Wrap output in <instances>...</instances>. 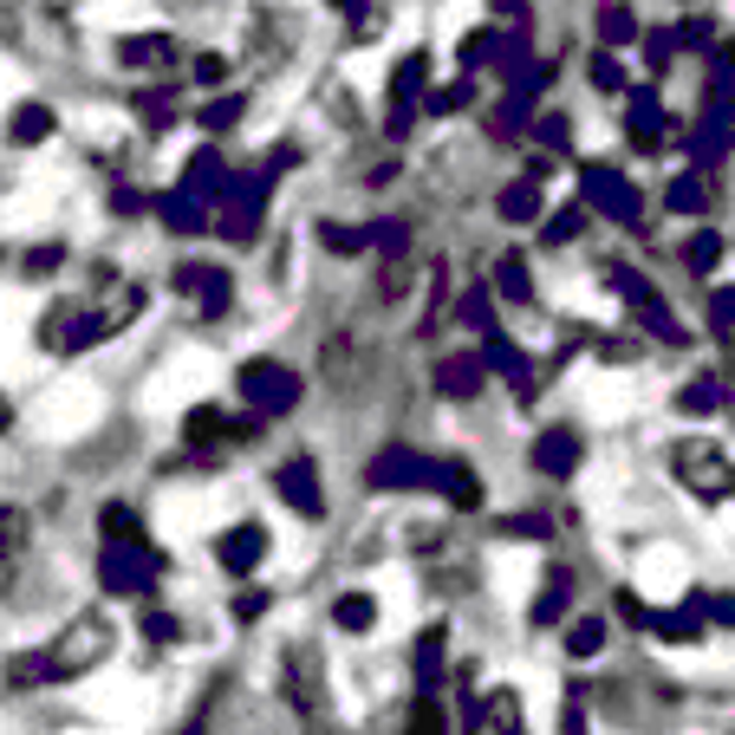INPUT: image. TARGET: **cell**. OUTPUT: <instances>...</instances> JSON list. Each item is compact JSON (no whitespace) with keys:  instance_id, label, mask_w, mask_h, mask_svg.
<instances>
[{"instance_id":"6da1fadb","label":"cell","mask_w":735,"mask_h":735,"mask_svg":"<svg viewBox=\"0 0 735 735\" xmlns=\"http://www.w3.org/2000/svg\"><path fill=\"white\" fill-rule=\"evenodd\" d=\"M670 475H677V489H690L696 502H729L735 495L729 449L710 442V437H677L670 442Z\"/></svg>"},{"instance_id":"7a4b0ae2","label":"cell","mask_w":735,"mask_h":735,"mask_svg":"<svg viewBox=\"0 0 735 735\" xmlns=\"http://www.w3.org/2000/svg\"><path fill=\"white\" fill-rule=\"evenodd\" d=\"M118 651V625L105 618V612H78L73 625L46 645V658H53V677H85V670H98V663Z\"/></svg>"},{"instance_id":"3957f363","label":"cell","mask_w":735,"mask_h":735,"mask_svg":"<svg viewBox=\"0 0 735 735\" xmlns=\"http://www.w3.org/2000/svg\"><path fill=\"white\" fill-rule=\"evenodd\" d=\"M281 690L299 716H326V677H319V651L312 645H287L281 658Z\"/></svg>"},{"instance_id":"277c9868","label":"cell","mask_w":735,"mask_h":735,"mask_svg":"<svg viewBox=\"0 0 735 735\" xmlns=\"http://www.w3.org/2000/svg\"><path fill=\"white\" fill-rule=\"evenodd\" d=\"M241 397H248L254 410H287L299 397V377L287 365H274V359H248V365H241Z\"/></svg>"},{"instance_id":"5b68a950","label":"cell","mask_w":735,"mask_h":735,"mask_svg":"<svg viewBox=\"0 0 735 735\" xmlns=\"http://www.w3.org/2000/svg\"><path fill=\"white\" fill-rule=\"evenodd\" d=\"M371 489H442V462H424L410 449H384L371 456Z\"/></svg>"},{"instance_id":"8992f818","label":"cell","mask_w":735,"mask_h":735,"mask_svg":"<svg viewBox=\"0 0 735 735\" xmlns=\"http://www.w3.org/2000/svg\"><path fill=\"white\" fill-rule=\"evenodd\" d=\"M580 189H586L592 202L605 209L612 221H625V228H638V189L618 176V169H605V163H592L586 176H580Z\"/></svg>"},{"instance_id":"52a82bcc","label":"cell","mask_w":735,"mask_h":735,"mask_svg":"<svg viewBox=\"0 0 735 735\" xmlns=\"http://www.w3.org/2000/svg\"><path fill=\"white\" fill-rule=\"evenodd\" d=\"M274 489H281V502L299 508L306 520L326 515V489H319V475H312V462H306V456H294V462H281V469H274Z\"/></svg>"},{"instance_id":"ba28073f","label":"cell","mask_w":735,"mask_h":735,"mask_svg":"<svg viewBox=\"0 0 735 735\" xmlns=\"http://www.w3.org/2000/svg\"><path fill=\"white\" fill-rule=\"evenodd\" d=\"M424 73H430V53H410V59L391 73V138L410 131V105H424V98H417V91H424Z\"/></svg>"},{"instance_id":"9c48e42d","label":"cell","mask_w":735,"mask_h":735,"mask_svg":"<svg viewBox=\"0 0 735 735\" xmlns=\"http://www.w3.org/2000/svg\"><path fill=\"white\" fill-rule=\"evenodd\" d=\"M462 723H469V729H495V735H508V729H520V696H515V690H489V696H469V703H462Z\"/></svg>"},{"instance_id":"30bf717a","label":"cell","mask_w":735,"mask_h":735,"mask_svg":"<svg viewBox=\"0 0 735 735\" xmlns=\"http://www.w3.org/2000/svg\"><path fill=\"white\" fill-rule=\"evenodd\" d=\"M261 553H267V527H254V520H241L234 534H221L216 540V560L228 567V573H254Z\"/></svg>"},{"instance_id":"8fae6325","label":"cell","mask_w":735,"mask_h":735,"mask_svg":"<svg viewBox=\"0 0 735 735\" xmlns=\"http://www.w3.org/2000/svg\"><path fill=\"white\" fill-rule=\"evenodd\" d=\"M176 294H196V299H202V319H221L234 287H228V274H221V267H183V274H176Z\"/></svg>"},{"instance_id":"7c38bea8","label":"cell","mask_w":735,"mask_h":735,"mask_svg":"<svg viewBox=\"0 0 735 735\" xmlns=\"http://www.w3.org/2000/svg\"><path fill=\"white\" fill-rule=\"evenodd\" d=\"M118 66H131V73L176 66V40H169V33H131V40H118Z\"/></svg>"},{"instance_id":"4fadbf2b","label":"cell","mask_w":735,"mask_h":735,"mask_svg":"<svg viewBox=\"0 0 735 735\" xmlns=\"http://www.w3.org/2000/svg\"><path fill=\"white\" fill-rule=\"evenodd\" d=\"M612 287H618V294H625V299H632V306H638V319H645V326H651L658 339H683V332H677V326L663 319V299L651 294V287H645L638 274H625V267H618V274H612Z\"/></svg>"},{"instance_id":"5bb4252c","label":"cell","mask_w":735,"mask_h":735,"mask_svg":"<svg viewBox=\"0 0 735 735\" xmlns=\"http://www.w3.org/2000/svg\"><path fill=\"white\" fill-rule=\"evenodd\" d=\"M573 462H580V437L573 430H547L534 442V469L540 475H573Z\"/></svg>"},{"instance_id":"9a60e30c","label":"cell","mask_w":735,"mask_h":735,"mask_svg":"<svg viewBox=\"0 0 735 735\" xmlns=\"http://www.w3.org/2000/svg\"><path fill=\"white\" fill-rule=\"evenodd\" d=\"M183 437L189 442H228V437H254V417H221V410H189V424H183Z\"/></svg>"},{"instance_id":"2e32d148","label":"cell","mask_w":735,"mask_h":735,"mask_svg":"<svg viewBox=\"0 0 735 735\" xmlns=\"http://www.w3.org/2000/svg\"><path fill=\"white\" fill-rule=\"evenodd\" d=\"M482 359H475V352H462V359H442V371H437V391L442 397H475V391H482Z\"/></svg>"},{"instance_id":"e0dca14e","label":"cell","mask_w":735,"mask_h":735,"mask_svg":"<svg viewBox=\"0 0 735 735\" xmlns=\"http://www.w3.org/2000/svg\"><path fill=\"white\" fill-rule=\"evenodd\" d=\"M332 625H339L345 638H365L371 625H377V599H371V592H345V599L332 605Z\"/></svg>"},{"instance_id":"ac0fdd59","label":"cell","mask_w":735,"mask_h":735,"mask_svg":"<svg viewBox=\"0 0 735 735\" xmlns=\"http://www.w3.org/2000/svg\"><path fill=\"white\" fill-rule=\"evenodd\" d=\"M495 209H502V221H534V216H540V176H534V169H527V176H520V183H508V189H502V202H495Z\"/></svg>"},{"instance_id":"d6986e66","label":"cell","mask_w":735,"mask_h":735,"mask_svg":"<svg viewBox=\"0 0 735 735\" xmlns=\"http://www.w3.org/2000/svg\"><path fill=\"white\" fill-rule=\"evenodd\" d=\"M495 287L515 299V306H527V299H534V281H527V254H502V261H495Z\"/></svg>"},{"instance_id":"ffe728a7","label":"cell","mask_w":735,"mask_h":735,"mask_svg":"<svg viewBox=\"0 0 735 735\" xmlns=\"http://www.w3.org/2000/svg\"><path fill=\"white\" fill-rule=\"evenodd\" d=\"M462 73H475V66H495L502 59V33H489V26H475V33H462Z\"/></svg>"},{"instance_id":"44dd1931","label":"cell","mask_w":735,"mask_h":735,"mask_svg":"<svg viewBox=\"0 0 735 735\" xmlns=\"http://www.w3.org/2000/svg\"><path fill=\"white\" fill-rule=\"evenodd\" d=\"M599 40H605V46H625V40H638V20H632V7L605 0V7H599Z\"/></svg>"},{"instance_id":"7402d4cb","label":"cell","mask_w":735,"mask_h":735,"mask_svg":"<svg viewBox=\"0 0 735 735\" xmlns=\"http://www.w3.org/2000/svg\"><path fill=\"white\" fill-rule=\"evenodd\" d=\"M319 241H326L332 254H365V248H377L371 228H339V221H319Z\"/></svg>"},{"instance_id":"603a6c76","label":"cell","mask_w":735,"mask_h":735,"mask_svg":"<svg viewBox=\"0 0 735 735\" xmlns=\"http://www.w3.org/2000/svg\"><path fill=\"white\" fill-rule=\"evenodd\" d=\"M46 131H53V111H46V105H20V111H13V144H40Z\"/></svg>"},{"instance_id":"cb8c5ba5","label":"cell","mask_w":735,"mask_h":735,"mask_svg":"<svg viewBox=\"0 0 735 735\" xmlns=\"http://www.w3.org/2000/svg\"><path fill=\"white\" fill-rule=\"evenodd\" d=\"M138 118H144L150 131L176 124V91H138Z\"/></svg>"},{"instance_id":"d4e9b609","label":"cell","mask_w":735,"mask_h":735,"mask_svg":"<svg viewBox=\"0 0 735 735\" xmlns=\"http://www.w3.org/2000/svg\"><path fill=\"white\" fill-rule=\"evenodd\" d=\"M417 677H424V690L442 677V625H430V632L417 638Z\"/></svg>"},{"instance_id":"484cf974","label":"cell","mask_w":735,"mask_h":735,"mask_svg":"<svg viewBox=\"0 0 735 735\" xmlns=\"http://www.w3.org/2000/svg\"><path fill=\"white\" fill-rule=\"evenodd\" d=\"M98 520H105V540H144V527H138V515H131L124 502H105Z\"/></svg>"},{"instance_id":"4316f807","label":"cell","mask_w":735,"mask_h":735,"mask_svg":"<svg viewBox=\"0 0 735 735\" xmlns=\"http://www.w3.org/2000/svg\"><path fill=\"white\" fill-rule=\"evenodd\" d=\"M599 645H605V625H599V618H573V632H567V651H573V658H592Z\"/></svg>"},{"instance_id":"83f0119b","label":"cell","mask_w":735,"mask_h":735,"mask_svg":"<svg viewBox=\"0 0 735 735\" xmlns=\"http://www.w3.org/2000/svg\"><path fill=\"white\" fill-rule=\"evenodd\" d=\"M456 319H462V326H475V332H495V319H489V294H482V287H469V294H462Z\"/></svg>"},{"instance_id":"f1b7e54d","label":"cell","mask_w":735,"mask_h":735,"mask_svg":"<svg viewBox=\"0 0 735 735\" xmlns=\"http://www.w3.org/2000/svg\"><path fill=\"white\" fill-rule=\"evenodd\" d=\"M716 254H723V241H716V234H690V241H683V261H690L696 274H710V267H716Z\"/></svg>"},{"instance_id":"f546056e","label":"cell","mask_w":735,"mask_h":735,"mask_svg":"<svg viewBox=\"0 0 735 735\" xmlns=\"http://www.w3.org/2000/svg\"><path fill=\"white\" fill-rule=\"evenodd\" d=\"M241 105H248V98H216V105H202V124H209V131H234V124H241Z\"/></svg>"},{"instance_id":"4dcf8cb0","label":"cell","mask_w":735,"mask_h":735,"mask_svg":"<svg viewBox=\"0 0 735 735\" xmlns=\"http://www.w3.org/2000/svg\"><path fill=\"white\" fill-rule=\"evenodd\" d=\"M163 216L176 221L183 234H196V228H202V202H196V196H169V202H163Z\"/></svg>"},{"instance_id":"1f68e13d","label":"cell","mask_w":735,"mask_h":735,"mask_svg":"<svg viewBox=\"0 0 735 735\" xmlns=\"http://www.w3.org/2000/svg\"><path fill=\"white\" fill-rule=\"evenodd\" d=\"M670 209H677V216H703V183L677 176V183H670Z\"/></svg>"},{"instance_id":"d6a6232c","label":"cell","mask_w":735,"mask_h":735,"mask_svg":"<svg viewBox=\"0 0 735 735\" xmlns=\"http://www.w3.org/2000/svg\"><path fill=\"white\" fill-rule=\"evenodd\" d=\"M462 105H469V85H442V91L424 98V111H430V118H449V111H462Z\"/></svg>"},{"instance_id":"836d02e7","label":"cell","mask_w":735,"mask_h":735,"mask_svg":"<svg viewBox=\"0 0 735 735\" xmlns=\"http://www.w3.org/2000/svg\"><path fill=\"white\" fill-rule=\"evenodd\" d=\"M59 261H66V254H59V248H33V254H26V267H20V274H26V281H46V274H53V267H59Z\"/></svg>"},{"instance_id":"e575fe53","label":"cell","mask_w":735,"mask_h":735,"mask_svg":"<svg viewBox=\"0 0 735 735\" xmlns=\"http://www.w3.org/2000/svg\"><path fill=\"white\" fill-rule=\"evenodd\" d=\"M144 632L156 638V645H176V638H183V618H169V612H150Z\"/></svg>"},{"instance_id":"d590c367","label":"cell","mask_w":735,"mask_h":735,"mask_svg":"<svg viewBox=\"0 0 735 735\" xmlns=\"http://www.w3.org/2000/svg\"><path fill=\"white\" fill-rule=\"evenodd\" d=\"M502 534H515V540H547V520H540V515H508Z\"/></svg>"},{"instance_id":"8d00e7d4","label":"cell","mask_w":735,"mask_h":735,"mask_svg":"<svg viewBox=\"0 0 735 735\" xmlns=\"http://www.w3.org/2000/svg\"><path fill=\"white\" fill-rule=\"evenodd\" d=\"M228 78V53H202L196 59V85H221Z\"/></svg>"},{"instance_id":"74e56055","label":"cell","mask_w":735,"mask_h":735,"mask_svg":"<svg viewBox=\"0 0 735 735\" xmlns=\"http://www.w3.org/2000/svg\"><path fill=\"white\" fill-rule=\"evenodd\" d=\"M645 46H651V53H645V59H651V73H663V66H670V53H677V33H651Z\"/></svg>"},{"instance_id":"f35d334b","label":"cell","mask_w":735,"mask_h":735,"mask_svg":"<svg viewBox=\"0 0 735 735\" xmlns=\"http://www.w3.org/2000/svg\"><path fill=\"white\" fill-rule=\"evenodd\" d=\"M410 729H442V710L430 703V696H417V703H410Z\"/></svg>"},{"instance_id":"ab89813d","label":"cell","mask_w":735,"mask_h":735,"mask_svg":"<svg viewBox=\"0 0 735 735\" xmlns=\"http://www.w3.org/2000/svg\"><path fill=\"white\" fill-rule=\"evenodd\" d=\"M580 221H586V209H573V216H553V221H547V241H573V234H580Z\"/></svg>"},{"instance_id":"60d3db41","label":"cell","mask_w":735,"mask_h":735,"mask_svg":"<svg viewBox=\"0 0 735 735\" xmlns=\"http://www.w3.org/2000/svg\"><path fill=\"white\" fill-rule=\"evenodd\" d=\"M677 404H683V410H710V404H716V384H683Z\"/></svg>"},{"instance_id":"b9f144b4","label":"cell","mask_w":735,"mask_h":735,"mask_svg":"<svg viewBox=\"0 0 735 735\" xmlns=\"http://www.w3.org/2000/svg\"><path fill=\"white\" fill-rule=\"evenodd\" d=\"M267 605H274V599H267V592H241V599H234V618H261V612H267Z\"/></svg>"},{"instance_id":"7bdbcfd3","label":"cell","mask_w":735,"mask_h":735,"mask_svg":"<svg viewBox=\"0 0 735 735\" xmlns=\"http://www.w3.org/2000/svg\"><path fill=\"white\" fill-rule=\"evenodd\" d=\"M592 78H599V85H605V91H618V85H625V73H618V66H612V59H605V53H599V59H592Z\"/></svg>"},{"instance_id":"ee69618b","label":"cell","mask_w":735,"mask_h":735,"mask_svg":"<svg viewBox=\"0 0 735 735\" xmlns=\"http://www.w3.org/2000/svg\"><path fill=\"white\" fill-rule=\"evenodd\" d=\"M540 144H567V118H540Z\"/></svg>"},{"instance_id":"f6af8a7d","label":"cell","mask_w":735,"mask_h":735,"mask_svg":"<svg viewBox=\"0 0 735 735\" xmlns=\"http://www.w3.org/2000/svg\"><path fill=\"white\" fill-rule=\"evenodd\" d=\"M716 326H735V287H723V294H716Z\"/></svg>"},{"instance_id":"bcb514c9","label":"cell","mask_w":735,"mask_h":735,"mask_svg":"<svg viewBox=\"0 0 735 735\" xmlns=\"http://www.w3.org/2000/svg\"><path fill=\"white\" fill-rule=\"evenodd\" d=\"M716 618H723V625H735V599H716Z\"/></svg>"},{"instance_id":"7dc6e473","label":"cell","mask_w":735,"mask_h":735,"mask_svg":"<svg viewBox=\"0 0 735 735\" xmlns=\"http://www.w3.org/2000/svg\"><path fill=\"white\" fill-rule=\"evenodd\" d=\"M495 7H502V13H515V7H520V0H495Z\"/></svg>"}]
</instances>
